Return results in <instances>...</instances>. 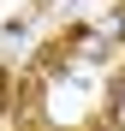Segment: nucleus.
<instances>
[{"instance_id":"f03ea898","label":"nucleus","mask_w":125,"mask_h":131,"mask_svg":"<svg viewBox=\"0 0 125 131\" xmlns=\"http://www.w3.org/2000/svg\"><path fill=\"white\" fill-rule=\"evenodd\" d=\"M6 107H12V78L0 72V113H6Z\"/></svg>"},{"instance_id":"f257e3e1","label":"nucleus","mask_w":125,"mask_h":131,"mask_svg":"<svg viewBox=\"0 0 125 131\" xmlns=\"http://www.w3.org/2000/svg\"><path fill=\"white\" fill-rule=\"evenodd\" d=\"M107 119H113V131H125V83H113V107H107Z\"/></svg>"},{"instance_id":"7ed1b4c3","label":"nucleus","mask_w":125,"mask_h":131,"mask_svg":"<svg viewBox=\"0 0 125 131\" xmlns=\"http://www.w3.org/2000/svg\"><path fill=\"white\" fill-rule=\"evenodd\" d=\"M48 6H72V0H48Z\"/></svg>"}]
</instances>
